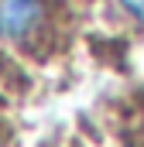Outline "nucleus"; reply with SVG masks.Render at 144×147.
<instances>
[{
    "label": "nucleus",
    "mask_w": 144,
    "mask_h": 147,
    "mask_svg": "<svg viewBox=\"0 0 144 147\" xmlns=\"http://www.w3.org/2000/svg\"><path fill=\"white\" fill-rule=\"evenodd\" d=\"M120 7H124L127 14H134L137 21H144V0H120Z\"/></svg>",
    "instance_id": "f03ea898"
},
{
    "label": "nucleus",
    "mask_w": 144,
    "mask_h": 147,
    "mask_svg": "<svg viewBox=\"0 0 144 147\" xmlns=\"http://www.w3.org/2000/svg\"><path fill=\"white\" fill-rule=\"evenodd\" d=\"M48 24V0H0V41L28 45Z\"/></svg>",
    "instance_id": "f257e3e1"
}]
</instances>
